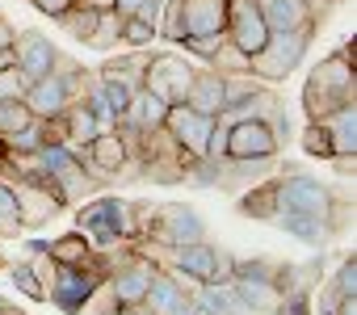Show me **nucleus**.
Masks as SVG:
<instances>
[{"label": "nucleus", "mask_w": 357, "mask_h": 315, "mask_svg": "<svg viewBox=\"0 0 357 315\" xmlns=\"http://www.w3.org/2000/svg\"><path fill=\"white\" fill-rule=\"evenodd\" d=\"M30 122H34V118H30V109H26L22 97H17V101H0V143H9L13 135H22Z\"/></svg>", "instance_id": "obj_29"}, {"label": "nucleus", "mask_w": 357, "mask_h": 315, "mask_svg": "<svg viewBox=\"0 0 357 315\" xmlns=\"http://www.w3.org/2000/svg\"><path fill=\"white\" fill-rule=\"evenodd\" d=\"M227 43L240 47L244 55H257L269 38V26L261 17V5L257 0H227V26H223Z\"/></svg>", "instance_id": "obj_13"}, {"label": "nucleus", "mask_w": 357, "mask_h": 315, "mask_svg": "<svg viewBox=\"0 0 357 315\" xmlns=\"http://www.w3.org/2000/svg\"><path fill=\"white\" fill-rule=\"evenodd\" d=\"M30 5H34L43 17H51V22H55V17H63V13L76 5V0H30Z\"/></svg>", "instance_id": "obj_41"}, {"label": "nucleus", "mask_w": 357, "mask_h": 315, "mask_svg": "<svg viewBox=\"0 0 357 315\" xmlns=\"http://www.w3.org/2000/svg\"><path fill=\"white\" fill-rule=\"evenodd\" d=\"M22 101H26V109H30L34 122H47V118H63L68 105H76V93L68 89V80H59L51 72L43 80H30L26 93H22Z\"/></svg>", "instance_id": "obj_14"}, {"label": "nucleus", "mask_w": 357, "mask_h": 315, "mask_svg": "<svg viewBox=\"0 0 357 315\" xmlns=\"http://www.w3.org/2000/svg\"><path fill=\"white\" fill-rule=\"evenodd\" d=\"M311 34H315V26L269 34V38H265V47H261L257 55H248V72H252L261 84H282L294 68H303L307 47H311Z\"/></svg>", "instance_id": "obj_7"}, {"label": "nucleus", "mask_w": 357, "mask_h": 315, "mask_svg": "<svg viewBox=\"0 0 357 315\" xmlns=\"http://www.w3.org/2000/svg\"><path fill=\"white\" fill-rule=\"evenodd\" d=\"M298 143H303L307 155H315V160H332V139H328V130L319 122H307V130L298 135Z\"/></svg>", "instance_id": "obj_34"}, {"label": "nucleus", "mask_w": 357, "mask_h": 315, "mask_svg": "<svg viewBox=\"0 0 357 315\" xmlns=\"http://www.w3.org/2000/svg\"><path fill=\"white\" fill-rule=\"evenodd\" d=\"M135 240L151 248H181L206 240V219L198 215L194 202H135Z\"/></svg>", "instance_id": "obj_2"}, {"label": "nucleus", "mask_w": 357, "mask_h": 315, "mask_svg": "<svg viewBox=\"0 0 357 315\" xmlns=\"http://www.w3.org/2000/svg\"><path fill=\"white\" fill-rule=\"evenodd\" d=\"M278 215H315L332 223V190L307 173H294V164H286L278 173Z\"/></svg>", "instance_id": "obj_9"}, {"label": "nucleus", "mask_w": 357, "mask_h": 315, "mask_svg": "<svg viewBox=\"0 0 357 315\" xmlns=\"http://www.w3.org/2000/svg\"><path fill=\"white\" fill-rule=\"evenodd\" d=\"M76 231L89 240L93 252H114L135 240V202L118 198V194H101V198H84L76 206Z\"/></svg>", "instance_id": "obj_3"}, {"label": "nucleus", "mask_w": 357, "mask_h": 315, "mask_svg": "<svg viewBox=\"0 0 357 315\" xmlns=\"http://www.w3.org/2000/svg\"><path fill=\"white\" fill-rule=\"evenodd\" d=\"M97 84H101V97H105V109L114 114V122L126 114V105H130V89H122V84H114V80H101L97 76Z\"/></svg>", "instance_id": "obj_36"}, {"label": "nucleus", "mask_w": 357, "mask_h": 315, "mask_svg": "<svg viewBox=\"0 0 357 315\" xmlns=\"http://www.w3.org/2000/svg\"><path fill=\"white\" fill-rule=\"evenodd\" d=\"M22 223H17V198H13V185L0 181V236H17Z\"/></svg>", "instance_id": "obj_35"}, {"label": "nucleus", "mask_w": 357, "mask_h": 315, "mask_svg": "<svg viewBox=\"0 0 357 315\" xmlns=\"http://www.w3.org/2000/svg\"><path fill=\"white\" fill-rule=\"evenodd\" d=\"M181 105H190L194 114H206V118H219L223 109H227V93H223V76L215 72V68H194V80H190V89H185V101Z\"/></svg>", "instance_id": "obj_17"}, {"label": "nucleus", "mask_w": 357, "mask_h": 315, "mask_svg": "<svg viewBox=\"0 0 357 315\" xmlns=\"http://www.w3.org/2000/svg\"><path fill=\"white\" fill-rule=\"evenodd\" d=\"M223 155L227 160H278L282 143L273 139V130L257 118H240L223 126Z\"/></svg>", "instance_id": "obj_11"}, {"label": "nucleus", "mask_w": 357, "mask_h": 315, "mask_svg": "<svg viewBox=\"0 0 357 315\" xmlns=\"http://www.w3.org/2000/svg\"><path fill=\"white\" fill-rule=\"evenodd\" d=\"M206 68H215L219 76H240V72H248V55L240 51V47H231L227 38H223V47L206 59Z\"/></svg>", "instance_id": "obj_31"}, {"label": "nucleus", "mask_w": 357, "mask_h": 315, "mask_svg": "<svg viewBox=\"0 0 357 315\" xmlns=\"http://www.w3.org/2000/svg\"><path fill=\"white\" fill-rule=\"evenodd\" d=\"M155 43V26L139 22V17H122V47L126 51H151Z\"/></svg>", "instance_id": "obj_32"}, {"label": "nucleus", "mask_w": 357, "mask_h": 315, "mask_svg": "<svg viewBox=\"0 0 357 315\" xmlns=\"http://www.w3.org/2000/svg\"><path fill=\"white\" fill-rule=\"evenodd\" d=\"M55 26H63L76 43H84V47H89V38H93V30H97V13H93V9H84V5H72L63 17H55Z\"/></svg>", "instance_id": "obj_28"}, {"label": "nucleus", "mask_w": 357, "mask_h": 315, "mask_svg": "<svg viewBox=\"0 0 357 315\" xmlns=\"http://www.w3.org/2000/svg\"><path fill=\"white\" fill-rule=\"evenodd\" d=\"M236 210H240L244 219H257V223H273V219H278V177L252 181V185L240 194Z\"/></svg>", "instance_id": "obj_20"}, {"label": "nucleus", "mask_w": 357, "mask_h": 315, "mask_svg": "<svg viewBox=\"0 0 357 315\" xmlns=\"http://www.w3.org/2000/svg\"><path fill=\"white\" fill-rule=\"evenodd\" d=\"M89 47H93V51H114V47H122V17H118V13H97V30H93Z\"/></svg>", "instance_id": "obj_30"}, {"label": "nucleus", "mask_w": 357, "mask_h": 315, "mask_svg": "<svg viewBox=\"0 0 357 315\" xmlns=\"http://www.w3.org/2000/svg\"><path fill=\"white\" fill-rule=\"evenodd\" d=\"M63 126H68V147L72 151H80V147H89L97 135H101V122L76 101V105H68V114H63Z\"/></svg>", "instance_id": "obj_26"}, {"label": "nucleus", "mask_w": 357, "mask_h": 315, "mask_svg": "<svg viewBox=\"0 0 357 315\" xmlns=\"http://www.w3.org/2000/svg\"><path fill=\"white\" fill-rule=\"evenodd\" d=\"M194 302H198V311H202V315H248V307L240 302V294H236L231 277H227V282L198 286V290H194Z\"/></svg>", "instance_id": "obj_23"}, {"label": "nucleus", "mask_w": 357, "mask_h": 315, "mask_svg": "<svg viewBox=\"0 0 357 315\" xmlns=\"http://www.w3.org/2000/svg\"><path fill=\"white\" fill-rule=\"evenodd\" d=\"M164 135L176 143V151H181L190 164H198V160H206V151H211L215 118L194 114L190 105H168V114H164Z\"/></svg>", "instance_id": "obj_10"}, {"label": "nucleus", "mask_w": 357, "mask_h": 315, "mask_svg": "<svg viewBox=\"0 0 357 315\" xmlns=\"http://www.w3.org/2000/svg\"><path fill=\"white\" fill-rule=\"evenodd\" d=\"M0 160H5V143H0Z\"/></svg>", "instance_id": "obj_46"}, {"label": "nucleus", "mask_w": 357, "mask_h": 315, "mask_svg": "<svg viewBox=\"0 0 357 315\" xmlns=\"http://www.w3.org/2000/svg\"><path fill=\"white\" fill-rule=\"evenodd\" d=\"M139 307L147 315H194L198 311L194 286L181 282L176 273H168V269H155V277H151V286H147V294H143Z\"/></svg>", "instance_id": "obj_12"}, {"label": "nucleus", "mask_w": 357, "mask_h": 315, "mask_svg": "<svg viewBox=\"0 0 357 315\" xmlns=\"http://www.w3.org/2000/svg\"><path fill=\"white\" fill-rule=\"evenodd\" d=\"M143 5H147V0H114V13H118V17H135Z\"/></svg>", "instance_id": "obj_42"}, {"label": "nucleus", "mask_w": 357, "mask_h": 315, "mask_svg": "<svg viewBox=\"0 0 357 315\" xmlns=\"http://www.w3.org/2000/svg\"><path fill=\"white\" fill-rule=\"evenodd\" d=\"M9 43H13V26L0 17V47H9Z\"/></svg>", "instance_id": "obj_45"}, {"label": "nucleus", "mask_w": 357, "mask_h": 315, "mask_svg": "<svg viewBox=\"0 0 357 315\" xmlns=\"http://www.w3.org/2000/svg\"><path fill=\"white\" fill-rule=\"evenodd\" d=\"M34 164L38 173L55 185V194L63 198V206H80L84 198H93L101 185L93 181V173L84 169V160L68 147V143H51V147H38L34 151Z\"/></svg>", "instance_id": "obj_6"}, {"label": "nucleus", "mask_w": 357, "mask_h": 315, "mask_svg": "<svg viewBox=\"0 0 357 315\" xmlns=\"http://www.w3.org/2000/svg\"><path fill=\"white\" fill-rule=\"evenodd\" d=\"M47 256L55 265H84V261H93V248H89V240L80 231H68V236H59V240L47 244Z\"/></svg>", "instance_id": "obj_27"}, {"label": "nucleus", "mask_w": 357, "mask_h": 315, "mask_svg": "<svg viewBox=\"0 0 357 315\" xmlns=\"http://www.w3.org/2000/svg\"><path fill=\"white\" fill-rule=\"evenodd\" d=\"M101 286H105V256L93 252V261H84V265H55L43 298H51L63 315H84Z\"/></svg>", "instance_id": "obj_5"}, {"label": "nucleus", "mask_w": 357, "mask_h": 315, "mask_svg": "<svg viewBox=\"0 0 357 315\" xmlns=\"http://www.w3.org/2000/svg\"><path fill=\"white\" fill-rule=\"evenodd\" d=\"M261 5V17L269 26V34H282V30H303V26H319L307 0H257Z\"/></svg>", "instance_id": "obj_18"}, {"label": "nucleus", "mask_w": 357, "mask_h": 315, "mask_svg": "<svg viewBox=\"0 0 357 315\" xmlns=\"http://www.w3.org/2000/svg\"><path fill=\"white\" fill-rule=\"evenodd\" d=\"M76 5H84L93 13H114V0H76Z\"/></svg>", "instance_id": "obj_43"}, {"label": "nucleus", "mask_w": 357, "mask_h": 315, "mask_svg": "<svg viewBox=\"0 0 357 315\" xmlns=\"http://www.w3.org/2000/svg\"><path fill=\"white\" fill-rule=\"evenodd\" d=\"M13 55H17V72H22V80L30 84V80L51 76L59 47H55L43 30H22V34H13Z\"/></svg>", "instance_id": "obj_15"}, {"label": "nucleus", "mask_w": 357, "mask_h": 315, "mask_svg": "<svg viewBox=\"0 0 357 315\" xmlns=\"http://www.w3.org/2000/svg\"><path fill=\"white\" fill-rule=\"evenodd\" d=\"M22 93H26V80H22V72H17V68L0 72V101H17Z\"/></svg>", "instance_id": "obj_39"}, {"label": "nucleus", "mask_w": 357, "mask_h": 315, "mask_svg": "<svg viewBox=\"0 0 357 315\" xmlns=\"http://www.w3.org/2000/svg\"><path fill=\"white\" fill-rule=\"evenodd\" d=\"M9 282H13V290H17V294H26V298H43V282H38V273H34V265H30V261L9 265Z\"/></svg>", "instance_id": "obj_33"}, {"label": "nucleus", "mask_w": 357, "mask_h": 315, "mask_svg": "<svg viewBox=\"0 0 357 315\" xmlns=\"http://www.w3.org/2000/svg\"><path fill=\"white\" fill-rule=\"evenodd\" d=\"M332 139V160H353L357 155V105H344L319 122Z\"/></svg>", "instance_id": "obj_19"}, {"label": "nucleus", "mask_w": 357, "mask_h": 315, "mask_svg": "<svg viewBox=\"0 0 357 315\" xmlns=\"http://www.w3.org/2000/svg\"><path fill=\"white\" fill-rule=\"evenodd\" d=\"M176 13L185 38H215L227 26V0H176Z\"/></svg>", "instance_id": "obj_16"}, {"label": "nucleus", "mask_w": 357, "mask_h": 315, "mask_svg": "<svg viewBox=\"0 0 357 315\" xmlns=\"http://www.w3.org/2000/svg\"><path fill=\"white\" fill-rule=\"evenodd\" d=\"M357 105V47L344 38L328 59H319L303 84V114L307 122H324L328 114Z\"/></svg>", "instance_id": "obj_1"}, {"label": "nucleus", "mask_w": 357, "mask_h": 315, "mask_svg": "<svg viewBox=\"0 0 357 315\" xmlns=\"http://www.w3.org/2000/svg\"><path fill=\"white\" fill-rule=\"evenodd\" d=\"M139 248H143L160 269H168V273H176L181 282H190L194 290L231 277V252L219 248V244H211V240L181 244V248H151V244H139Z\"/></svg>", "instance_id": "obj_4"}, {"label": "nucleus", "mask_w": 357, "mask_h": 315, "mask_svg": "<svg viewBox=\"0 0 357 315\" xmlns=\"http://www.w3.org/2000/svg\"><path fill=\"white\" fill-rule=\"evenodd\" d=\"M349 294H357V256H344L336 269H332V282H328V290L319 294V311L328 315L340 298H349Z\"/></svg>", "instance_id": "obj_25"}, {"label": "nucleus", "mask_w": 357, "mask_h": 315, "mask_svg": "<svg viewBox=\"0 0 357 315\" xmlns=\"http://www.w3.org/2000/svg\"><path fill=\"white\" fill-rule=\"evenodd\" d=\"M265 126L273 130V139H278V143H286V139L294 135V126H290V114H286V105H278V109H273V114L265 118Z\"/></svg>", "instance_id": "obj_40"}, {"label": "nucleus", "mask_w": 357, "mask_h": 315, "mask_svg": "<svg viewBox=\"0 0 357 315\" xmlns=\"http://www.w3.org/2000/svg\"><path fill=\"white\" fill-rule=\"evenodd\" d=\"M97 302H101V307H97V311H84V315H147L143 307H126V302H114L105 286L97 290Z\"/></svg>", "instance_id": "obj_38"}, {"label": "nucleus", "mask_w": 357, "mask_h": 315, "mask_svg": "<svg viewBox=\"0 0 357 315\" xmlns=\"http://www.w3.org/2000/svg\"><path fill=\"white\" fill-rule=\"evenodd\" d=\"M273 227H282L286 236H294L298 244L319 248V252H324V244L336 236V231H332V223H328V219H315V215H278V219H273Z\"/></svg>", "instance_id": "obj_22"}, {"label": "nucleus", "mask_w": 357, "mask_h": 315, "mask_svg": "<svg viewBox=\"0 0 357 315\" xmlns=\"http://www.w3.org/2000/svg\"><path fill=\"white\" fill-rule=\"evenodd\" d=\"M319 315H324V311H319Z\"/></svg>", "instance_id": "obj_47"}, {"label": "nucleus", "mask_w": 357, "mask_h": 315, "mask_svg": "<svg viewBox=\"0 0 357 315\" xmlns=\"http://www.w3.org/2000/svg\"><path fill=\"white\" fill-rule=\"evenodd\" d=\"M273 315H311V294L307 290H294V294H282Z\"/></svg>", "instance_id": "obj_37"}, {"label": "nucleus", "mask_w": 357, "mask_h": 315, "mask_svg": "<svg viewBox=\"0 0 357 315\" xmlns=\"http://www.w3.org/2000/svg\"><path fill=\"white\" fill-rule=\"evenodd\" d=\"M164 114H168V105H164L160 97H151L147 89H139V93H130V105H126V114H122L118 122L135 126L139 135H151V130L164 126Z\"/></svg>", "instance_id": "obj_21"}, {"label": "nucleus", "mask_w": 357, "mask_h": 315, "mask_svg": "<svg viewBox=\"0 0 357 315\" xmlns=\"http://www.w3.org/2000/svg\"><path fill=\"white\" fill-rule=\"evenodd\" d=\"M143 68H147V51H126V55H118V59H105L101 63V80H114V84H122V89H130V93H139L143 89Z\"/></svg>", "instance_id": "obj_24"}, {"label": "nucleus", "mask_w": 357, "mask_h": 315, "mask_svg": "<svg viewBox=\"0 0 357 315\" xmlns=\"http://www.w3.org/2000/svg\"><path fill=\"white\" fill-rule=\"evenodd\" d=\"M9 68H17V55H13V43H9V47H0V72H9Z\"/></svg>", "instance_id": "obj_44"}, {"label": "nucleus", "mask_w": 357, "mask_h": 315, "mask_svg": "<svg viewBox=\"0 0 357 315\" xmlns=\"http://www.w3.org/2000/svg\"><path fill=\"white\" fill-rule=\"evenodd\" d=\"M194 59L181 51H147V68H143V89L151 97H160L164 105H181L185 89L194 80Z\"/></svg>", "instance_id": "obj_8"}]
</instances>
